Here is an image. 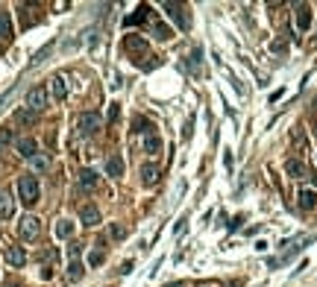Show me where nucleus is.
<instances>
[{
    "mask_svg": "<svg viewBox=\"0 0 317 287\" xmlns=\"http://www.w3.org/2000/svg\"><path fill=\"white\" fill-rule=\"evenodd\" d=\"M103 258H106V252H103V240H100V243H97V249L88 255V264H91V267H100Z\"/></svg>",
    "mask_w": 317,
    "mask_h": 287,
    "instance_id": "obj_24",
    "label": "nucleus"
},
{
    "mask_svg": "<svg viewBox=\"0 0 317 287\" xmlns=\"http://www.w3.org/2000/svg\"><path fill=\"white\" fill-rule=\"evenodd\" d=\"M6 287H24V284H18V281H9V284H6Z\"/></svg>",
    "mask_w": 317,
    "mask_h": 287,
    "instance_id": "obj_33",
    "label": "nucleus"
},
{
    "mask_svg": "<svg viewBox=\"0 0 317 287\" xmlns=\"http://www.w3.org/2000/svg\"><path fill=\"white\" fill-rule=\"evenodd\" d=\"M68 278H71V281L83 278V264H80V261H71V267H68Z\"/></svg>",
    "mask_w": 317,
    "mask_h": 287,
    "instance_id": "obj_25",
    "label": "nucleus"
},
{
    "mask_svg": "<svg viewBox=\"0 0 317 287\" xmlns=\"http://www.w3.org/2000/svg\"><path fill=\"white\" fill-rule=\"evenodd\" d=\"M294 24H297L300 33H305V30L311 27V6H308V3H297V6H294Z\"/></svg>",
    "mask_w": 317,
    "mask_h": 287,
    "instance_id": "obj_6",
    "label": "nucleus"
},
{
    "mask_svg": "<svg viewBox=\"0 0 317 287\" xmlns=\"http://www.w3.org/2000/svg\"><path fill=\"white\" fill-rule=\"evenodd\" d=\"M18 197H21V203L27 205V208L38 203L41 187H38V179H35L33 173H27V176H21V179H18Z\"/></svg>",
    "mask_w": 317,
    "mask_h": 287,
    "instance_id": "obj_1",
    "label": "nucleus"
},
{
    "mask_svg": "<svg viewBox=\"0 0 317 287\" xmlns=\"http://www.w3.org/2000/svg\"><path fill=\"white\" fill-rule=\"evenodd\" d=\"M123 50L135 59V65H138V68H144V59H153L150 47H147V41H144L141 35H126V38H123Z\"/></svg>",
    "mask_w": 317,
    "mask_h": 287,
    "instance_id": "obj_2",
    "label": "nucleus"
},
{
    "mask_svg": "<svg viewBox=\"0 0 317 287\" xmlns=\"http://www.w3.org/2000/svg\"><path fill=\"white\" fill-rule=\"evenodd\" d=\"M80 185H83V187H94V185H97V173H94V170H83V173H80Z\"/></svg>",
    "mask_w": 317,
    "mask_h": 287,
    "instance_id": "obj_23",
    "label": "nucleus"
},
{
    "mask_svg": "<svg viewBox=\"0 0 317 287\" xmlns=\"http://www.w3.org/2000/svg\"><path fill=\"white\" fill-rule=\"evenodd\" d=\"M18 235L24 237V240H35V237L41 235V220L33 217V214H24L21 223H18Z\"/></svg>",
    "mask_w": 317,
    "mask_h": 287,
    "instance_id": "obj_4",
    "label": "nucleus"
},
{
    "mask_svg": "<svg viewBox=\"0 0 317 287\" xmlns=\"http://www.w3.org/2000/svg\"><path fill=\"white\" fill-rule=\"evenodd\" d=\"M297 203H300L302 211H314V208H317V190H308V187H302L300 194H297Z\"/></svg>",
    "mask_w": 317,
    "mask_h": 287,
    "instance_id": "obj_11",
    "label": "nucleus"
},
{
    "mask_svg": "<svg viewBox=\"0 0 317 287\" xmlns=\"http://www.w3.org/2000/svg\"><path fill=\"white\" fill-rule=\"evenodd\" d=\"M133 132H150V120L135 118V129H133Z\"/></svg>",
    "mask_w": 317,
    "mask_h": 287,
    "instance_id": "obj_27",
    "label": "nucleus"
},
{
    "mask_svg": "<svg viewBox=\"0 0 317 287\" xmlns=\"http://www.w3.org/2000/svg\"><path fill=\"white\" fill-rule=\"evenodd\" d=\"M185 223H188V220H179V223H176V229H173V232H176V235H182V232H185Z\"/></svg>",
    "mask_w": 317,
    "mask_h": 287,
    "instance_id": "obj_32",
    "label": "nucleus"
},
{
    "mask_svg": "<svg viewBox=\"0 0 317 287\" xmlns=\"http://www.w3.org/2000/svg\"><path fill=\"white\" fill-rule=\"evenodd\" d=\"M12 211H15L12 194H9V190H0V220H9L12 217Z\"/></svg>",
    "mask_w": 317,
    "mask_h": 287,
    "instance_id": "obj_12",
    "label": "nucleus"
},
{
    "mask_svg": "<svg viewBox=\"0 0 317 287\" xmlns=\"http://www.w3.org/2000/svg\"><path fill=\"white\" fill-rule=\"evenodd\" d=\"M50 91H53V97H56V100H65V97H68L65 76H53V79H50Z\"/></svg>",
    "mask_w": 317,
    "mask_h": 287,
    "instance_id": "obj_16",
    "label": "nucleus"
},
{
    "mask_svg": "<svg viewBox=\"0 0 317 287\" xmlns=\"http://www.w3.org/2000/svg\"><path fill=\"white\" fill-rule=\"evenodd\" d=\"M15 147H18V152H21L24 158H30V161L38 155V144H35V138H18Z\"/></svg>",
    "mask_w": 317,
    "mask_h": 287,
    "instance_id": "obj_9",
    "label": "nucleus"
},
{
    "mask_svg": "<svg viewBox=\"0 0 317 287\" xmlns=\"http://www.w3.org/2000/svg\"><path fill=\"white\" fill-rule=\"evenodd\" d=\"M68 255H71V261H80V255H83V243H71V246H68Z\"/></svg>",
    "mask_w": 317,
    "mask_h": 287,
    "instance_id": "obj_26",
    "label": "nucleus"
},
{
    "mask_svg": "<svg viewBox=\"0 0 317 287\" xmlns=\"http://www.w3.org/2000/svg\"><path fill=\"white\" fill-rule=\"evenodd\" d=\"M41 261H56V249H44V252H41Z\"/></svg>",
    "mask_w": 317,
    "mask_h": 287,
    "instance_id": "obj_31",
    "label": "nucleus"
},
{
    "mask_svg": "<svg viewBox=\"0 0 317 287\" xmlns=\"http://www.w3.org/2000/svg\"><path fill=\"white\" fill-rule=\"evenodd\" d=\"M12 144V129H0V150Z\"/></svg>",
    "mask_w": 317,
    "mask_h": 287,
    "instance_id": "obj_28",
    "label": "nucleus"
},
{
    "mask_svg": "<svg viewBox=\"0 0 317 287\" xmlns=\"http://www.w3.org/2000/svg\"><path fill=\"white\" fill-rule=\"evenodd\" d=\"M156 179H159V167H156L153 161H147V164L141 167V182H144V185H156Z\"/></svg>",
    "mask_w": 317,
    "mask_h": 287,
    "instance_id": "obj_17",
    "label": "nucleus"
},
{
    "mask_svg": "<svg viewBox=\"0 0 317 287\" xmlns=\"http://www.w3.org/2000/svg\"><path fill=\"white\" fill-rule=\"evenodd\" d=\"M112 237H115V240H123V237H126V229H123V226H112Z\"/></svg>",
    "mask_w": 317,
    "mask_h": 287,
    "instance_id": "obj_30",
    "label": "nucleus"
},
{
    "mask_svg": "<svg viewBox=\"0 0 317 287\" xmlns=\"http://www.w3.org/2000/svg\"><path fill=\"white\" fill-rule=\"evenodd\" d=\"M153 35H156L159 41H170V38H173V35H170V27L162 24V21H156V24H153Z\"/></svg>",
    "mask_w": 317,
    "mask_h": 287,
    "instance_id": "obj_21",
    "label": "nucleus"
},
{
    "mask_svg": "<svg viewBox=\"0 0 317 287\" xmlns=\"http://www.w3.org/2000/svg\"><path fill=\"white\" fill-rule=\"evenodd\" d=\"M144 150L150 152V155H159V152H162V138L156 135V132H147V138H144Z\"/></svg>",
    "mask_w": 317,
    "mask_h": 287,
    "instance_id": "obj_18",
    "label": "nucleus"
},
{
    "mask_svg": "<svg viewBox=\"0 0 317 287\" xmlns=\"http://www.w3.org/2000/svg\"><path fill=\"white\" fill-rule=\"evenodd\" d=\"M147 12H150V6H138L133 15L123 18V24H126V27H138V24H144V21H147Z\"/></svg>",
    "mask_w": 317,
    "mask_h": 287,
    "instance_id": "obj_15",
    "label": "nucleus"
},
{
    "mask_svg": "<svg viewBox=\"0 0 317 287\" xmlns=\"http://www.w3.org/2000/svg\"><path fill=\"white\" fill-rule=\"evenodd\" d=\"M100 126H103V118L97 112H85V115H80V120H77V129H80L83 135H97Z\"/></svg>",
    "mask_w": 317,
    "mask_h": 287,
    "instance_id": "obj_5",
    "label": "nucleus"
},
{
    "mask_svg": "<svg viewBox=\"0 0 317 287\" xmlns=\"http://www.w3.org/2000/svg\"><path fill=\"white\" fill-rule=\"evenodd\" d=\"M74 235V223L71 220H59L56 223V237H71Z\"/></svg>",
    "mask_w": 317,
    "mask_h": 287,
    "instance_id": "obj_22",
    "label": "nucleus"
},
{
    "mask_svg": "<svg viewBox=\"0 0 317 287\" xmlns=\"http://www.w3.org/2000/svg\"><path fill=\"white\" fill-rule=\"evenodd\" d=\"M12 18H9V12H0V38L3 41H9L12 38Z\"/></svg>",
    "mask_w": 317,
    "mask_h": 287,
    "instance_id": "obj_19",
    "label": "nucleus"
},
{
    "mask_svg": "<svg viewBox=\"0 0 317 287\" xmlns=\"http://www.w3.org/2000/svg\"><path fill=\"white\" fill-rule=\"evenodd\" d=\"M35 118H38V115H35V112H30L27 106L15 112V123H21V126H33V123H35Z\"/></svg>",
    "mask_w": 317,
    "mask_h": 287,
    "instance_id": "obj_20",
    "label": "nucleus"
},
{
    "mask_svg": "<svg viewBox=\"0 0 317 287\" xmlns=\"http://www.w3.org/2000/svg\"><path fill=\"white\" fill-rule=\"evenodd\" d=\"M80 220H83V226H88V229H94V226H100V208L97 205H83L80 208Z\"/></svg>",
    "mask_w": 317,
    "mask_h": 287,
    "instance_id": "obj_7",
    "label": "nucleus"
},
{
    "mask_svg": "<svg viewBox=\"0 0 317 287\" xmlns=\"http://www.w3.org/2000/svg\"><path fill=\"white\" fill-rule=\"evenodd\" d=\"M6 264H12V267H24V264H27V252H24L21 246H9V249H6Z\"/></svg>",
    "mask_w": 317,
    "mask_h": 287,
    "instance_id": "obj_13",
    "label": "nucleus"
},
{
    "mask_svg": "<svg viewBox=\"0 0 317 287\" xmlns=\"http://www.w3.org/2000/svg\"><path fill=\"white\" fill-rule=\"evenodd\" d=\"M33 167H35V170H47V167H50V161H47L44 155H35V158H33Z\"/></svg>",
    "mask_w": 317,
    "mask_h": 287,
    "instance_id": "obj_29",
    "label": "nucleus"
},
{
    "mask_svg": "<svg viewBox=\"0 0 317 287\" xmlns=\"http://www.w3.org/2000/svg\"><path fill=\"white\" fill-rule=\"evenodd\" d=\"M27 109L35 112V115L47 109V85H33V88L27 91Z\"/></svg>",
    "mask_w": 317,
    "mask_h": 287,
    "instance_id": "obj_3",
    "label": "nucleus"
},
{
    "mask_svg": "<svg viewBox=\"0 0 317 287\" xmlns=\"http://www.w3.org/2000/svg\"><path fill=\"white\" fill-rule=\"evenodd\" d=\"M106 173H109V176H123V158H120V155H117V152H112V155H109V158H106Z\"/></svg>",
    "mask_w": 317,
    "mask_h": 287,
    "instance_id": "obj_14",
    "label": "nucleus"
},
{
    "mask_svg": "<svg viewBox=\"0 0 317 287\" xmlns=\"http://www.w3.org/2000/svg\"><path fill=\"white\" fill-rule=\"evenodd\" d=\"M285 170H288V176H294V179H308V167H305V161H300V158H288V161H285Z\"/></svg>",
    "mask_w": 317,
    "mask_h": 287,
    "instance_id": "obj_10",
    "label": "nucleus"
},
{
    "mask_svg": "<svg viewBox=\"0 0 317 287\" xmlns=\"http://www.w3.org/2000/svg\"><path fill=\"white\" fill-rule=\"evenodd\" d=\"M165 9H167V15L179 24V30H188V27H191V21H188V15H185V9L179 3H165Z\"/></svg>",
    "mask_w": 317,
    "mask_h": 287,
    "instance_id": "obj_8",
    "label": "nucleus"
}]
</instances>
